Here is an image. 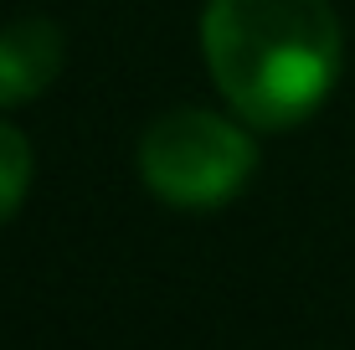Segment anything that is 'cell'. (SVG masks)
I'll return each instance as SVG.
<instances>
[{
    "label": "cell",
    "instance_id": "cell-1",
    "mask_svg": "<svg viewBox=\"0 0 355 350\" xmlns=\"http://www.w3.org/2000/svg\"><path fill=\"white\" fill-rule=\"evenodd\" d=\"M201 46L222 98L258 129L304 124L345 57L329 0H211Z\"/></svg>",
    "mask_w": 355,
    "mask_h": 350
},
{
    "label": "cell",
    "instance_id": "cell-2",
    "mask_svg": "<svg viewBox=\"0 0 355 350\" xmlns=\"http://www.w3.org/2000/svg\"><path fill=\"white\" fill-rule=\"evenodd\" d=\"M258 150L237 124L206 108H170L139 139V175L170 207L206 211L248 186Z\"/></svg>",
    "mask_w": 355,
    "mask_h": 350
},
{
    "label": "cell",
    "instance_id": "cell-3",
    "mask_svg": "<svg viewBox=\"0 0 355 350\" xmlns=\"http://www.w3.org/2000/svg\"><path fill=\"white\" fill-rule=\"evenodd\" d=\"M67 42L57 31V21L46 16H16L0 26V108L31 103L52 88V78L62 72Z\"/></svg>",
    "mask_w": 355,
    "mask_h": 350
},
{
    "label": "cell",
    "instance_id": "cell-4",
    "mask_svg": "<svg viewBox=\"0 0 355 350\" xmlns=\"http://www.w3.org/2000/svg\"><path fill=\"white\" fill-rule=\"evenodd\" d=\"M26 191H31V144L16 124L0 119V227L21 211Z\"/></svg>",
    "mask_w": 355,
    "mask_h": 350
}]
</instances>
